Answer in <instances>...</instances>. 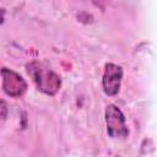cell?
<instances>
[{"mask_svg": "<svg viewBox=\"0 0 157 157\" xmlns=\"http://www.w3.org/2000/svg\"><path fill=\"white\" fill-rule=\"evenodd\" d=\"M105 124L110 137H126L129 134L121 110L113 104H109L105 109Z\"/></svg>", "mask_w": 157, "mask_h": 157, "instance_id": "obj_2", "label": "cell"}, {"mask_svg": "<svg viewBox=\"0 0 157 157\" xmlns=\"http://www.w3.org/2000/svg\"><path fill=\"white\" fill-rule=\"evenodd\" d=\"M123 77V69L115 64H107L103 75V90L108 96L118 93Z\"/></svg>", "mask_w": 157, "mask_h": 157, "instance_id": "obj_4", "label": "cell"}, {"mask_svg": "<svg viewBox=\"0 0 157 157\" xmlns=\"http://www.w3.org/2000/svg\"><path fill=\"white\" fill-rule=\"evenodd\" d=\"M7 115V105L4 101H0V120H4Z\"/></svg>", "mask_w": 157, "mask_h": 157, "instance_id": "obj_5", "label": "cell"}, {"mask_svg": "<svg viewBox=\"0 0 157 157\" xmlns=\"http://www.w3.org/2000/svg\"><path fill=\"white\" fill-rule=\"evenodd\" d=\"M27 70H28V74L32 76L33 81L36 82L38 90L42 91L43 93L53 96L59 91L60 83H61L60 77L54 71L44 66L43 64L36 63V61L31 63L27 65Z\"/></svg>", "mask_w": 157, "mask_h": 157, "instance_id": "obj_1", "label": "cell"}, {"mask_svg": "<svg viewBox=\"0 0 157 157\" xmlns=\"http://www.w3.org/2000/svg\"><path fill=\"white\" fill-rule=\"evenodd\" d=\"M1 75H2V87L6 94H9L10 97H20L26 92L27 83L23 80V77L20 76L17 72L2 67Z\"/></svg>", "mask_w": 157, "mask_h": 157, "instance_id": "obj_3", "label": "cell"}, {"mask_svg": "<svg viewBox=\"0 0 157 157\" xmlns=\"http://www.w3.org/2000/svg\"><path fill=\"white\" fill-rule=\"evenodd\" d=\"M4 16H5V10L0 9V25L4 22Z\"/></svg>", "mask_w": 157, "mask_h": 157, "instance_id": "obj_6", "label": "cell"}]
</instances>
